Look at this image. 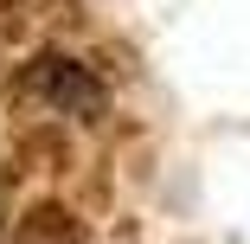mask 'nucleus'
<instances>
[{
  "label": "nucleus",
  "mask_w": 250,
  "mask_h": 244,
  "mask_svg": "<svg viewBox=\"0 0 250 244\" xmlns=\"http://www.w3.org/2000/svg\"><path fill=\"white\" fill-rule=\"evenodd\" d=\"M20 90H26V96H39L45 110H58V116H83V122H96V116L109 110L103 77H96L90 65H77V58H64V52L32 58V65L20 71Z\"/></svg>",
  "instance_id": "nucleus-1"
},
{
  "label": "nucleus",
  "mask_w": 250,
  "mask_h": 244,
  "mask_svg": "<svg viewBox=\"0 0 250 244\" xmlns=\"http://www.w3.org/2000/svg\"><path fill=\"white\" fill-rule=\"evenodd\" d=\"M7 244H90V231H83L77 212H64V206H32V212L13 225Z\"/></svg>",
  "instance_id": "nucleus-2"
}]
</instances>
